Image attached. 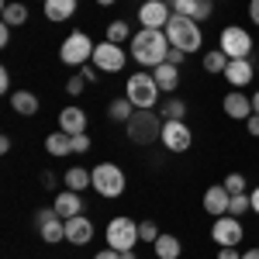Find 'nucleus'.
Returning a JSON list of instances; mask_svg holds the SVG:
<instances>
[{
    "instance_id": "obj_1",
    "label": "nucleus",
    "mask_w": 259,
    "mask_h": 259,
    "mask_svg": "<svg viewBox=\"0 0 259 259\" xmlns=\"http://www.w3.org/2000/svg\"><path fill=\"white\" fill-rule=\"evenodd\" d=\"M169 49L173 45H169L162 28H142V31H135V38H132V56L142 66H162L166 56H169Z\"/></svg>"
},
{
    "instance_id": "obj_2",
    "label": "nucleus",
    "mask_w": 259,
    "mask_h": 259,
    "mask_svg": "<svg viewBox=\"0 0 259 259\" xmlns=\"http://www.w3.org/2000/svg\"><path fill=\"white\" fill-rule=\"evenodd\" d=\"M166 31V38H169V45L173 49H180V52H197L200 41H204V35H200V24L194 18H183V14H173L169 18V24L162 28Z\"/></svg>"
},
{
    "instance_id": "obj_3",
    "label": "nucleus",
    "mask_w": 259,
    "mask_h": 259,
    "mask_svg": "<svg viewBox=\"0 0 259 259\" xmlns=\"http://www.w3.org/2000/svg\"><path fill=\"white\" fill-rule=\"evenodd\" d=\"M124 97L135 104V111H149L159 100V83H156L152 73H132L128 83H124Z\"/></svg>"
},
{
    "instance_id": "obj_4",
    "label": "nucleus",
    "mask_w": 259,
    "mask_h": 259,
    "mask_svg": "<svg viewBox=\"0 0 259 259\" xmlns=\"http://www.w3.org/2000/svg\"><path fill=\"white\" fill-rule=\"evenodd\" d=\"M124 124H128V139L135 142V145H149V142L162 139V121L152 114V107L149 111H135Z\"/></svg>"
},
{
    "instance_id": "obj_5",
    "label": "nucleus",
    "mask_w": 259,
    "mask_h": 259,
    "mask_svg": "<svg viewBox=\"0 0 259 259\" xmlns=\"http://www.w3.org/2000/svg\"><path fill=\"white\" fill-rule=\"evenodd\" d=\"M94 41H90V35H83V31H73L69 38L62 41L59 49V59L66 62V66H87V62L94 59Z\"/></svg>"
},
{
    "instance_id": "obj_6",
    "label": "nucleus",
    "mask_w": 259,
    "mask_h": 259,
    "mask_svg": "<svg viewBox=\"0 0 259 259\" xmlns=\"http://www.w3.org/2000/svg\"><path fill=\"white\" fill-rule=\"evenodd\" d=\"M139 225L132 218H124V214H118V218L107 225V245L111 249H118V252H128V249H135V242H139Z\"/></svg>"
},
{
    "instance_id": "obj_7",
    "label": "nucleus",
    "mask_w": 259,
    "mask_h": 259,
    "mask_svg": "<svg viewBox=\"0 0 259 259\" xmlns=\"http://www.w3.org/2000/svg\"><path fill=\"white\" fill-rule=\"evenodd\" d=\"M218 49L228 59H249V52H252V35H249L245 28H239V24H228V28L221 31Z\"/></svg>"
},
{
    "instance_id": "obj_8",
    "label": "nucleus",
    "mask_w": 259,
    "mask_h": 259,
    "mask_svg": "<svg viewBox=\"0 0 259 259\" xmlns=\"http://www.w3.org/2000/svg\"><path fill=\"white\" fill-rule=\"evenodd\" d=\"M90 173H94V190H97L100 197H121L124 173H121L114 162H100L97 169H90Z\"/></svg>"
},
{
    "instance_id": "obj_9",
    "label": "nucleus",
    "mask_w": 259,
    "mask_h": 259,
    "mask_svg": "<svg viewBox=\"0 0 259 259\" xmlns=\"http://www.w3.org/2000/svg\"><path fill=\"white\" fill-rule=\"evenodd\" d=\"M242 235H245V228H242V221L232 218V214L214 218V225H211V239L218 242L221 249H235V245L242 242Z\"/></svg>"
},
{
    "instance_id": "obj_10",
    "label": "nucleus",
    "mask_w": 259,
    "mask_h": 259,
    "mask_svg": "<svg viewBox=\"0 0 259 259\" xmlns=\"http://www.w3.org/2000/svg\"><path fill=\"white\" fill-rule=\"evenodd\" d=\"M94 66H97L100 73H118V69H124V49L121 45H114V41H100L97 49H94Z\"/></svg>"
},
{
    "instance_id": "obj_11",
    "label": "nucleus",
    "mask_w": 259,
    "mask_h": 259,
    "mask_svg": "<svg viewBox=\"0 0 259 259\" xmlns=\"http://www.w3.org/2000/svg\"><path fill=\"white\" fill-rule=\"evenodd\" d=\"M162 145L169 152H187L194 145V132L187 128V121H162Z\"/></svg>"
},
{
    "instance_id": "obj_12",
    "label": "nucleus",
    "mask_w": 259,
    "mask_h": 259,
    "mask_svg": "<svg viewBox=\"0 0 259 259\" xmlns=\"http://www.w3.org/2000/svg\"><path fill=\"white\" fill-rule=\"evenodd\" d=\"M173 18V11H169V4L166 0H145L139 7V21L142 28H166Z\"/></svg>"
},
{
    "instance_id": "obj_13",
    "label": "nucleus",
    "mask_w": 259,
    "mask_h": 259,
    "mask_svg": "<svg viewBox=\"0 0 259 259\" xmlns=\"http://www.w3.org/2000/svg\"><path fill=\"white\" fill-rule=\"evenodd\" d=\"M221 107H225V114L235 121H249L256 111H252V97H245V90H228L225 100H221Z\"/></svg>"
},
{
    "instance_id": "obj_14",
    "label": "nucleus",
    "mask_w": 259,
    "mask_h": 259,
    "mask_svg": "<svg viewBox=\"0 0 259 259\" xmlns=\"http://www.w3.org/2000/svg\"><path fill=\"white\" fill-rule=\"evenodd\" d=\"M225 80L232 83V90H245L249 83L256 80V62L232 59V62H228V69H225Z\"/></svg>"
},
{
    "instance_id": "obj_15",
    "label": "nucleus",
    "mask_w": 259,
    "mask_h": 259,
    "mask_svg": "<svg viewBox=\"0 0 259 259\" xmlns=\"http://www.w3.org/2000/svg\"><path fill=\"white\" fill-rule=\"evenodd\" d=\"M94 239V221L87 214H76V218H66V242L73 245H87Z\"/></svg>"
},
{
    "instance_id": "obj_16",
    "label": "nucleus",
    "mask_w": 259,
    "mask_h": 259,
    "mask_svg": "<svg viewBox=\"0 0 259 259\" xmlns=\"http://www.w3.org/2000/svg\"><path fill=\"white\" fill-rule=\"evenodd\" d=\"M228 204H232V194L225 190V183H218V187H207V194H204V211H207V214H218V218H225V214H228Z\"/></svg>"
},
{
    "instance_id": "obj_17",
    "label": "nucleus",
    "mask_w": 259,
    "mask_h": 259,
    "mask_svg": "<svg viewBox=\"0 0 259 259\" xmlns=\"http://www.w3.org/2000/svg\"><path fill=\"white\" fill-rule=\"evenodd\" d=\"M59 132H69V135L87 132V111H83V107H76V104L62 107V111H59Z\"/></svg>"
},
{
    "instance_id": "obj_18",
    "label": "nucleus",
    "mask_w": 259,
    "mask_h": 259,
    "mask_svg": "<svg viewBox=\"0 0 259 259\" xmlns=\"http://www.w3.org/2000/svg\"><path fill=\"white\" fill-rule=\"evenodd\" d=\"M52 207H56L59 218H76V214H83V197L76 194V190H62Z\"/></svg>"
},
{
    "instance_id": "obj_19",
    "label": "nucleus",
    "mask_w": 259,
    "mask_h": 259,
    "mask_svg": "<svg viewBox=\"0 0 259 259\" xmlns=\"http://www.w3.org/2000/svg\"><path fill=\"white\" fill-rule=\"evenodd\" d=\"M38 235H41V242H49V245H56V242H66V218L52 214L49 221H41V225H38Z\"/></svg>"
},
{
    "instance_id": "obj_20",
    "label": "nucleus",
    "mask_w": 259,
    "mask_h": 259,
    "mask_svg": "<svg viewBox=\"0 0 259 259\" xmlns=\"http://www.w3.org/2000/svg\"><path fill=\"white\" fill-rule=\"evenodd\" d=\"M156 83H159V90L162 94H173L180 87V66H169V62H162V66H156Z\"/></svg>"
},
{
    "instance_id": "obj_21",
    "label": "nucleus",
    "mask_w": 259,
    "mask_h": 259,
    "mask_svg": "<svg viewBox=\"0 0 259 259\" xmlns=\"http://www.w3.org/2000/svg\"><path fill=\"white\" fill-rule=\"evenodd\" d=\"M76 14V0H45V18L49 21H69Z\"/></svg>"
},
{
    "instance_id": "obj_22",
    "label": "nucleus",
    "mask_w": 259,
    "mask_h": 259,
    "mask_svg": "<svg viewBox=\"0 0 259 259\" xmlns=\"http://www.w3.org/2000/svg\"><path fill=\"white\" fill-rule=\"evenodd\" d=\"M11 107L24 118H31V114H38V97L31 90H18V94H11Z\"/></svg>"
},
{
    "instance_id": "obj_23",
    "label": "nucleus",
    "mask_w": 259,
    "mask_h": 259,
    "mask_svg": "<svg viewBox=\"0 0 259 259\" xmlns=\"http://www.w3.org/2000/svg\"><path fill=\"white\" fill-rule=\"evenodd\" d=\"M45 149H49L52 156H69V152H73V135H69V132H52V135L45 139Z\"/></svg>"
},
{
    "instance_id": "obj_24",
    "label": "nucleus",
    "mask_w": 259,
    "mask_h": 259,
    "mask_svg": "<svg viewBox=\"0 0 259 259\" xmlns=\"http://www.w3.org/2000/svg\"><path fill=\"white\" fill-rule=\"evenodd\" d=\"M66 187H69V190H76V194H80V190H87V187H94V173H87V169H80V166H73V169H66Z\"/></svg>"
},
{
    "instance_id": "obj_25",
    "label": "nucleus",
    "mask_w": 259,
    "mask_h": 259,
    "mask_svg": "<svg viewBox=\"0 0 259 259\" xmlns=\"http://www.w3.org/2000/svg\"><path fill=\"white\" fill-rule=\"evenodd\" d=\"M152 245H156V256L159 259H180V239L177 235H159Z\"/></svg>"
},
{
    "instance_id": "obj_26",
    "label": "nucleus",
    "mask_w": 259,
    "mask_h": 259,
    "mask_svg": "<svg viewBox=\"0 0 259 259\" xmlns=\"http://www.w3.org/2000/svg\"><path fill=\"white\" fill-rule=\"evenodd\" d=\"M228 62H232V59H228V56H225L221 49H211V52L204 56V69H207V73H221V76H225Z\"/></svg>"
},
{
    "instance_id": "obj_27",
    "label": "nucleus",
    "mask_w": 259,
    "mask_h": 259,
    "mask_svg": "<svg viewBox=\"0 0 259 259\" xmlns=\"http://www.w3.org/2000/svg\"><path fill=\"white\" fill-rule=\"evenodd\" d=\"M107 114H111L114 121H128L132 114H135V104H132L128 97H118V100H111V107H107Z\"/></svg>"
},
{
    "instance_id": "obj_28",
    "label": "nucleus",
    "mask_w": 259,
    "mask_h": 259,
    "mask_svg": "<svg viewBox=\"0 0 259 259\" xmlns=\"http://www.w3.org/2000/svg\"><path fill=\"white\" fill-rule=\"evenodd\" d=\"M162 118H166V121H183V118H187V100L169 97L166 104H162Z\"/></svg>"
},
{
    "instance_id": "obj_29",
    "label": "nucleus",
    "mask_w": 259,
    "mask_h": 259,
    "mask_svg": "<svg viewBox=\"0 0 259 259\" xmlns=\"http://www.w3.org/2000/svg\"><path fill=\"white\" fill-rule=\"evenodd\" d=\"M28 21V7L24 4H4V24H24Z\"/></svg>"
},
{
    "instance_id": "obj_30",
    "label": "nucleus",
    "mask_w": 259,
    "mask_h": 259,
    "mask_svg": "<svg viewBox=\"0 0 259 259\" xmlns=\"http://www.w3.org/2000/svg\"><path fill=\"white\" fill-rule=\"evenodd\" d=\"M128 31H132V28H128V21H111V24H107V41L121 45V41L128 38Z\"/></svg>"
},
{
    "instance_id": "obj_31",
    "label": "nucleus",
    "mask_w": 259,
    "mask_h": 259,
    "mask_svg": "<svg viewBox=\"0 0 259 259\" xmlns=\"http://www.w3.org/2000/svg\"><path fill=\"white\" fill-rule=\"evenodd\" d=\"M245 211H252V197H249V194H232V204H228V214L235 218V214H245Z\"/></svg>"
},
{
    "instance_id": "obj_32",
    "label": "nucleus",
    "mask_w": 259,
    "mask_h": 259,
    "mask_svg": "<svg viewBox=\"0 0 259 259\" xmlns=\"http://www.w3.org/2000/svg\"><path fill=\"white\" fill-rule=\"evenodd\" d=\"M225 190L228 194H245V177L242 173H228L225 177Z\"/></svg>"
},
{
    "instance_id": "obj_33",
    "label": "nucleus",
    "mask_w": 259,
    "mask_h": 259,
    "mask_svg": "<svg viewBox=\"0 0 259 259\" xmlns=\"http://www.w3.org/2000/svg\"><path fill=\"white\" fill-rule=\"evenodd\" d=\"M139 235L145 242H156V239H159V228H156L152 221H142V225H139Z\"/></svg>"
},
{
    "instance_id": "obj_34",
    "label": "nucleus",
    "mask_w": 259,
    "mask_h": 259,
    "mask_svg": "<svg viewBox=\"0 0 259 259\" xmlns=\"http://www.w3.org/2000/svg\"><path fill=\"white\" fill-rule=\"evenodd\" d=\"M211 7H214V0H197V14H194V21H207L211 18Z\"/></svg>"
},
{
    "instance_id": "obj_35",
    "label": "nucleus",
    "mask_w": 259,
    "mask_h": 259,
    "mask_svg": "<svg viewBox=\"0 0 259 259\" xmlns=\"http://www.w3.org/2000/svg\"><path fill=\"white\" fill-rule=\"evenodd\" d=\"M97 73H100V69H97V66H94V62H87V66H80V76H83V80H87V83H97V80H100Z\"/></svg>"
},
{
    "instance_id": "obj_36",
    "label": "nucleus",
    "mask_w": 259,
    "mask_h": 259,
    "mask_svg": "<svg viewBox=\"0 0 259 259\" xmlns=\"http://www.w3.org/2000/svg\"><path fill=\"white\" fill-rule=\"evenodd\" d=\"M90 149V135L80 132V135H73V152H87Z\"/></svg>"
},
{
    "instance_id": "obj_37",
    "label": "nucleus",
    "mask_w": 259,
    "mask_h": 259,
    "mask_svg": "<svg viewBox=\"0 0 259 259\" xmlns=\"http://www.w3.org/2000/svg\"><path fill=\"white\" fill-rule=\"evenodd\" d=\"M83 87H87V80H83V76H73V80L66 83V90H69L73 97H80V94H83Z\"/></svg>"
},
{
    "instance_id": "obj_38",
    "label": "nucleus",
    "mask_w": 259,
    "mask_h": 259,
    "mask_svg": "<svg viewBox=\"0 0 259 259\" xmlns=\"http://www.w3.org/2000/svg\"><path fill=\"white\" fill-rule=\"evenodd\" d=\"M183 59H187V52H180V49H169V56H166V62H169V66H180Z\"/></svg>"
},
{
    "instance_id": "obj_39",
    "label": "nucleus",
    "mask_w": 259,
    "mask_h": 259,
    "mask_svg": "<svg viewBox=\"0 0 259 259\" xmlns=\"http://www.w3.org/2000/svg\"><path fill=\"white\" fill-rule=\"evenodd\" d=\"M245 128H249V135H252V139H259V114H252V118L245 121Z\"/></svg>"
},
{
    "instance_id": "obj_40",
    "label": "nucleus",
    "mask_w": 259,
    "mask_h": 259,
    "mask_svg": "<svg viewBox=\"0 0 259 259\" xmlns=\"http://www.w3.org/2000/svg\"><path fill=\"white\" fill-rule=\"evenodd\" d=\"M94 259H121V252H118V249H111V245H107V249H104V252H97Z\"/></svg>"
},
{
    "instance_id": "obj_41",
    "label": "nucleus",
    "mask_w": 259,
    "mask_h": 259,
    "mask_svg": "<svg viewBox=\"0 0 259 259\" xmlns=\"http://www.w3.org/2000/svg\"><path fill=\"white\" fill-rule=\"evenodd\" d=\"M249 18H252V24H259V0H249Z\"/></svg>"
},
{
    "instance_id": "obj_42",
    "label": "nucleus",
    "mask_w": 259,
    "mask_h": 259,
    "mask_svg": "<svg viewBox=\"0 0 259 259\" xmlns=\"http://www.w3.org/2000/svg\"><path fill=\"white\" fill-rule=\"evenodd\" d=\"M0 90H4V94L11 90V73H7V69H0Z\"/></svg>"
},
{
    "instance_id": "obj_43",
    "label": "nucleus",
    "mask_w": 259,
    "mask_h": 259,
    "mask_svg": "<svg viewBox=\"0 0 259 259\" xmlns=\"http://www.w3.org/2000/svg\"><path fill=\"white\" fill-rule=\"evenodd\" d=\"M218 259H242V252H239V249H221Z\"/></svg>"
},
{
    "instance_id": "obj_44",
    "label": "nucleus",
    "mask_w": 259,
    "mask_h": 259,
    "mask_svg": "<svg viewBox=\"0 0 259 259\" xmlns=\"http://www.w3.org/2000/svg\"><path fill=\"white\" fill-rule=\"evenodd\" d=\"M11 41V24H0V45H7Z\"/></svg>"
},
{
    "instance_id": "obj_45",
    "label": "nucleus",
    "mask_w": 259,
    "mask_h": 259,
    "mask_svg": "<svg viewBox=\"0 0 259 259\" xmlns=\"http://www.w3.org/2000/svg\"><path fill=\"white\" fill-rule=\"evenodd\" d=\"M41 183H45V187H56V177H52V173L45 169V173H41Z\"/></svg>"
},
{
    "instance_id": "obj_46",
    "label": "nucleus",
    "mask_w": 259,
    "mask_h": 259,
    "mask_svg": "<svg viewBox=\"0 0 259 259\" xmlns=\"http://www.w3.org/2000/svg\"><path fill=\"white\" fill-rule=\"evenodd\" d=\"M249 197H252V211H256V214H259V187H256V190H252V194H249Z\"/></svg>"
},
{
    "instance_id": "obj_47",
    "label": "nucleus",
    "mask_w": 259,
    "mask_h": 259,
    "mask_svg": "<svg viewBox=\"0 0 259 259\" xmlns=\"http://www.w3.org/2000/svg\"><path fill=\"white\" fill-rule=\"evenodd\" d=\"M242 259H259V245H256V249H249V252H242Z\"/></svg>"
},
{
    "instance_id": "obj_48",
    "label": "nucleus",
    "mask_w": 259,
    "mask_h": 259,
    "mask_svg": "<svg viewBox=\"0 0 259 259\" xmlns=\"http://www.w3.org/2000/svg\"><path fill=\"white\" fill-rule=\"evenodd\" d=\"M252 111H256V114H259V90H256V94H252Z\"/></svg>"
},
{
    "instance_id": "obj_49",
    "label": "nucleus",
    "mask_w": 259,
    "mask_h": 259,
    "mask_svg": "<svg viewBox=\"0 0 259 259\" xmlns=\"http://www.w3.org/2000/svg\"><path fill=\"white\" fill-rule=\"evenodd\" d=\"M121 259H139V256H135V249H128V252H121Z\"/></svg>"
},
{
    "instance_id": "obj_50",
    "label": "nucleus",
    "mask_w": 259,
    "mask_h": 259,
    "mask_svg": "<svg viewBox=\"0 0 259 259\" xmlns=\"http://www.w3.org/2000/svg\"><path fill=\"white\" fill-rule=\"evenodd\" d=\"M97 4H100V7H111V4H114V0H97Z\"/></svg>"
},
{
    "instance_id": "obj_51",
    "label": "nucleus",
    "mask_w": 259,
    "mask_h": 259,
    "mask_svg": "<svg viewBox=\"0 0 259 259\" xmlns=\"http://www.w3.org/2000/svg\"><path fill=\"white\" fill-rule=\"evenodd\" d=\"M256 80H259V59H256Z\"/></svg>"
},
{
    "instance_id": "obj_52",
    "label": "nucleus",
    "mask_w": 259,
    "mask_h": 259,
    "mask_svg": "<svg viewBox=\"0 0 259 259\" xmlns=\"http://www.w3.org/2000/svg\"><path fill=\"white\" fill-rule=\"evenodd\" d=\"M214 4H225V0H214Z\"/></svg>"
}]
</instances>
